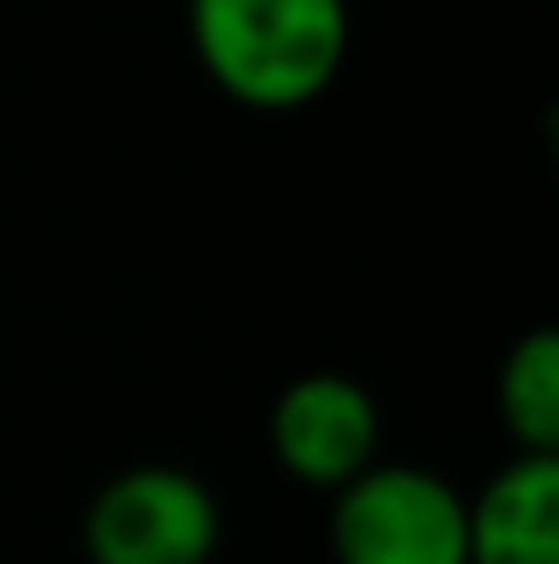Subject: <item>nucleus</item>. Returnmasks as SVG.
<instances>
[{
  "mask_svg": "<svg viewBox=\"0 0 559 564\" xmlns=\"http://www.w3.org/2000/svg\"><path fill=\"white\" fill-rule=\"evenodd\" d=\"M205 78L252 115L313 109L350 61V0H186Z\"/></svg>",
  "mask_w": 559,
  "mask_h": 564,
  "instance_id": "1",
  "label": "nucleus"
},
{
  "mask_svg": "<svg viewBox=\"0 0 559 564\" xmlns=\"http://www.w3.org/2000/svg\"><path fill=\"white\" fill-rule=\"evenodd\" d=\"M78 541L90 564H211L223 546V505L193 468L132 463L90 492Z\"/></svg>",
  "mask_w": 559,
  "mask_h": 564,
  "instance_id": "2",
  "label": "nucleus"
},
{
  "mask_svg": "<svg viewBox=\"0 0 559 564\" xmlns=\"http://www.w3.org/2000/svg\"><path fill=\"white\" fill-rule=\"evenodd\" d=\"M331 558L337 564H470L463 492L421 463H367L331 492Z\"/></svg>",
  "mask_w": 559,
  "mask_h": 564,
  "instance_id": "3",
  "label": "nucleus"
},
{
  "mask_svg": "<svg viewBox=\"0 0 559 564\" xmlns=\"http://www.w3.org/2000/svg\"><path fill=\"white\" fill-rule=\"evenodd\" d=\"M379 438H385L379 397L350 372L289 379L271 402V421H265V445H271L277 468L313 492H337L367 463H379Z\"/></svg>",
  "mask_w": 559,
  "mask_h": 564,
  "instance_id": "4",
  "label": "nucleus"
},
{
  "mask_svg": "<svg viewBox=\"0 0 559 564\" xmlns=\"http://www.w3.org/2000/svg\"><path fill=\"white\" fill-rule=\"evenodd\" d=\"M470 564H559V456L512 451L475 492H463Z\"/></svg>",
  "mask_w": 559,
  "mask_h": 564,
  "instance_id": "5",
  "label": "nucleus"
},
{
  "mask_svg": "<svg viewBox=\"0 0 559 564\" xmlns=\"http://www.w3.org/2000/svg\"><path fill=\"white\" fill-rule=\"evenodd\" d=\"M494 414L512 451L559 456V337L553 325L524 330L494 372Z\"/></svg>",
  "mask_w": 559,
  "mask_h": 564,
  "instance_id": "6",
  "label": "nucleus"
}]
</instances>
